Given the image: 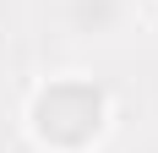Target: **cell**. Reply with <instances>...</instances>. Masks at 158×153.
<instances>
[{
  "mask_svg": "<svg viewBox=\"0 0 158 153\" xmlns=\"http://www.w3.org/2000/svg\"><path fill=\"white\" fill-rule=\"evenodd\" d=\"M33 126L55 148H82L104 126V93L93 82H49L33 104Z\"/></svg>",
  "mask_w": 158,
  "mask_h": 153,
  "instance_id": "cell-1",
  "label": "cell"
}]
</instances>
